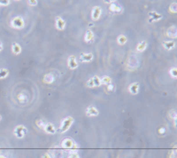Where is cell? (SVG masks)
Instances as JSON below:
<instances>
[{"mask_svg":"<svg viewBox=\"0 0 177 158\" xmlns=\"http://www.w3.org/2000/svg\"><path fill=\"white\" fill-rule=\"evenodd\" d=\"M74 122H75V119H74L73 116H66V117H65L61 121L60 125H59V129L57 130V132H59V133H65V132H66L71 128V126L73 125Z\"/></svg>","mask_w":177,"mask_h":158,"instance_id":"6da1fadb","label":"cell"},{"mask_svg":"<svg viewBox=\"0 0 177 158\" xmlns=\"http://www.w3.org/2000/svg\"><path fill=\"white\" fill-rule=\"evenodd\" d=\"M25 26L24 19L21 16H16L11 20V27L15 29H21Z\"/></svg>","mask_w":177,"mask_h":158,"instance_id":"7a4b0ae2","label":"cell"},{"mask_svg":"<svg viewBox=\"0 0 177 158\" xmlns=\"http://www.w3.org/2000/svg\"><path fill=\"white\" fill-rule=\"evenodd\" d=\"M28 133V129L26 126L20 125H17L14 130H13V134L16 138L18 139H22L24 138Z\"/></svg>","mask_w":177,"mask_h":158,"instance_id":"3957f363","label":"cell"},{"mask_svg":"<svg viewBox=\"0 0 177 158\" xmlns=\"http://www.w3.org/2000/svg\"><path fill=\"white\" fill-rule=\"evenodd\" d=\"M61 147L65 149H77L79 148V146L72 139L66 138L62 140Z\"/></svg>","mask_w":177,"mask_h":158,"instance_id":"277c9868","label":"cell"},{"mask_svg":"<svg viewBox=\"0 0 177 158\" xmlns=\"http://www.w3.org/2000/svg\"><path fill=\"white\" fill-rule=\"evenodd\" d=\"M101 80L100 77L97 76H94L92 77H91L86 83V86L88 87V88H97V87L101 86Z\"/></svg>","mask_w":177,"mask_h":158,"instance_id":"5b68a950","label":"cell"},{"mask_svg":"<svg viewBox=\"0 0 177 158\" xmlns=\"http://www.w3.org/2000/svg\"><path fill=\"white\" fill-rule=\"evenodd\" d=\"M163 18V15L156 11H151L149 13V22H156L160 21Z\"/></svg>","mask_w":177,"mask_h":158,"instance_id":"8992f818","label":"cell"},{"mask_svg":"<svg viewBox=\"0 0 177 158\" xmlns=\"http://www.w3.org/2000/svg\"><path fill=\"white\" fill-rule=\"evenodd\" d=\"M67 67L71 70H75L78 68V62L75 55H71L67 59Z\"/></svg>","mask_w":177,"mask_h":158,"instance_id":"52a82bcc","label":"cell"},{"mask_svg":"<svg viewBox=\"0 0 177 158\" xmlns=\"http://www.w3.org/2000/svg\"><path fill=\"white\" fill-rule=\"evenodd\" d=\"M85 114L87 116H90V117H96L99 115V111L98 109L95 107V106H88L86 109Z\"/></svg>","mask_w":177,"mask_h":158,"instance_id":"ba28073f","label":"cell"},{"mask_svg":"<svg viewBox=\"0 0 177 158\" xmlns=\"http://www.w3.org/2000/svg\"><path fill=\"white\" fill-rule=\"evenodd\" d=\"M94 59V55L91 52H82L80 55V61L82 63H88L92 61Z\"/></svg>","mask_w":177,"mask_h":158,"instance_id":"9c48e42d","label":"cell"},{"mask_svg":"<svg viewBox=\"0 0 177 158\" xmlns=\"http://www.w3.org/2000/svg\"><path fill=\"white\" fill-rule=\"evenodd\" d=\"M101 14H102L101 7L98 6H96L92 8V11H91V19L93 21H98Z\"/></svg>","mask_w":177,"mask_h":158,"instance_id":"30bf717a","label":"cell"},{"mask_svg":"<svg viewBox=\"0 0 177 158\" xmlns=\"http://www.w3.org/2000/svg\"><path fill=\"white\" fill-rule=\"evenodd\" d=\"M140 91V84L137 82H134L131 83L129 86V92L132 94V95H136L139 93Z\"/></svg>","mask_w":177,"mask_h":158,"instance_id":"8fae6325","label":"cell"},{"mask_svg":"<svg viewBox=\"0 0 177 158\" xmlns=\"http://www.w3.org/2000/svg\"><path fill=\"white\" fill-rule=\"evenodd\" d=\"M55 28L60 31H62L66 29V22L59 16L56 17V19H55Z\"/></svg>","mask_w":177,"mask_h":158,"instance_id":"7c38bea8","label":"cell"},{"mask_svg":"<svg viewBox=\"0 0 177 158\" xmlns=\"http://www.w3.org/2000/svg\"><path fill=\"white\" fill-rule=\"evenodd\" d=\"M167 36L172 39H175L177 38V28L175 25H172L167 30Z\"/></svg>","mask_w":177,"mask_h":158,"instance_id":"4fadbf2b","label":"cell"},{"mask_svg":"<svg viewBox=\"0 0 177 158\" xmlns=\"http://www.w3.org/2000/svg\"><path fill=\"white\" fill-rule=\"evenodd\" d=\"M109 10H110V12H112V13H117V14L121 13L122 11H123L122 7H121L120 6H119L118 4H116L114 1H112V2H111V4H110V6H109Z\"/></svg>","mask_w":177,"mask_h":158,"instance_id":"5bb4252c","label":"cell"},{"mask_svg":"<svg viewBox=\"0 0 177 158\" xmlns=\"http://www.w3.org/2000/svg\"><path fill=\"white\" fill-rule=\"evenodd\" d=\"M11 50H12V52L14 55H19V54H21L22 48H21V45L20 44H18L17 42H13L12 44Z\"/></svg>","mask_w":177,"mask_h":158,"instance_id":"9a60e30c","label":"cell"},{"mask_svg":"<svg viewBox=\"0 0 177 158\" xmlns=\"http://www.w3.org/2000/svg\"><path fill=\"white\" fill-rule=\"evenodd\" d=\"M43 82L46 84H51L55 82V76L51 73H47L44 76Z\"/></svg>","mask_w":177,"mask_h":158,"instance_id":"2e32d148","label":"cell"},{"mask_svg":"<svg viewBox=\"0 0 177 158\" xmlns=\"http://www.w3.org/2000/svg\"><path fill=\"white\" fill-rule=\"evenodd\" d=\"M44 131L48 134H55L57 132L55 126L53 125L51 123H46V125L44 128Z\"/></svg>","mask_w":177,"mask_h":158,"instance_id":"e0dca14e","label":"cell"},{"mask_svg":"<svg viewBox=\"0 0 177 158\" xmlns=\"http://www.w3.org/2000/svg\"><path fill=\"white\" fill-rule=\"evenodd\" d=\"M163 47L167 51H171L175 48V42L174 40H167L163 42Z\"/></svg>","mask_w":177,"mask_h":158,"instance_id":"ac0fdd59","label":"cell"},{"mask_svg":"<svg viewBox=\"0 0 177 158\" xmlns=\"http://www.w3.org/2000/svg\"><path fill=\"white\" fill-rule=\"evenodd\" d=\"M94 40V33L91 30H88L85 33V36H84V41L86 43H91Z\"/></svg>","mask_w":177,"mask_h":158,"instance_id":"d6986e66","label":"cell"},{"mask_svg":"<svg viewBox=\"0 0 177 158\" xmlns=\"http://www.w3.org/2000/svg\"><path fill=\"white\" fill-rule=\"evenodd\" d=\"M147 48V42L146 41H141L137 44L136 45V51L139 52H143L146 50Z\"/></svg>","mask_w":177,"mask_h":158,"instance_id":"ffe728a7","label":"cell"},{"mask_svg":"<svg viewBox=\"0 0 177 158\" xmlns=\"http://www.w3.org/2000/svg\"><path fill=\"white\" fill-rule=\"evenodd\" d=\"M128 42V38L125 36V35H119L118 38H117V44L120 45H126Z\"/></svg>","mask_w":177,"mask_h":158,"instance_id":"44dd1931","label":"cell"},{"mask_svg":"<svg viewBox=\"0 0 177 158\" xmlns=\"http://www.w3.org/2000/svg\"><path fill=\"white\" fill-rule=\"evenodd\" d=\"M9 76V70L6 68H0V80L5 79Z\"/></svg>","mask_w":177,"mask_h":158,"instance_id":"7402d4cb","label":"cell"},{"mask_svg":"<svg viewBox=\"0 0 177 158\" xmlns=\"http://www.w3.org/2000/svg\"><path fill=\"white\" fill-rule=\"evenodd\" d=\"M100 80H101V84L102 85H105V86L113 83L112 78L109 76H104L102 78H100Z\"/></svg>","mask_w":177,"mask_h":158,"instance_id":"603a6c76","label":"cell"},{"mask_svg":"<svg viewBox=\"0 0 177 158\" xmlns=\"http://www.w3.org/2000/svg\"><path fill=\"white\" fill-rule=\"evenodd\" d=\"M17 99H18V101H19L20 103H22V104H24L28 101V96L24 93H21L18 94Z\"/></svg>","mask_w":177,"mask_h":158,"instance_id":"cb8c5ba5","label":"cell"},{"mask_svg":"<svg viewBox=\"0 0 177 158\" xmlns=\"http://www.w3.org/2000/svg\"><path fill=\"white\" fill-rule=\"evenodd\" d=\"M35 125H37V126L41 129V130H44L45 125H46V123L43 120V119H37V121H35Z\"/></svg>","mask_w":177,"mask_h":158,"instance_id":"d4e9b609","label":"cell"},{"mask_svg":"<svg viewBox=\"0 0 177 158\" xmlns=\"http://www.w3.org/2000/svg\"><path fill=\"white\" fill-rule=\"evenodd\" d=\"M169 75L173 79H176L177 78V68L175 67L169 69Z\"/></svg>","mask_w":177,"mask_h":158,"instance_id":"484cf974","label":"cell"},{"mask_svg":"<svg viewBox=\"0 0 177 158\" xmlns=\"http://www.w3.org/2000/svg\"><path fill=\"white\" fill-rule=\"evenodd\" d=\"M115 91V85L112 83L108 85H106V88H105V92L107 93H112Z\"/></svg>","mask_w":177,"mask_h":158,"instance_id":"4316f807","label":"cell"},{"mask_svg":"<svg viewBox=\"0 0 177 158\" xmlns=\"http://www.w3.org/2000/svg\"><path fill=\"white\" fill-rule=\"evenodd\" d=\"M169 12L172 13H177V3L176 2H173L170 6H169Z\"/></svg>","mask_w":177,"mask_h":158,"instance_id":"83f0119b","label":"cell"},{"mask_svg":"<svg viewBox=\"0 0 177 158\" xmlns=\"http://www.w3.org/2000/svg\"><path fill=\"white\" fill-rule=\"evenodd\" d=\"M168 115H169V117H170L171 119H173L174 121H175V120L177 119V113H176L175 109H171V110L169 111Z\"/></svg>","mask_w":177,"mask_h":158,"instance_id":"f1b7e54d","label":"cell"},{"mask_svg":"<svg viewBox=\"0 0 177 158\" xmlns=\"http://www.w3.org/2000/svg\"><path fill=\"white\" fill-rule=\"evenodd\" d=\"M158 132L159 135H165L167 133V128L164 127V126H161L160 128L158 130Z\"/></svg>","mask_w":177,"mask_h":158,"instance_id":"f546056e","label":"cell"},{"mask_svg":"<svg viewBox=\"0 0 177 158\" xmlns=\"http://www.w3.org/2000/svg\"><path fill=\"white\" fill-rule=\"evenodd\" d=\"M68 158H81V157L76 152H70L68 155Z\"/></svg>","mask_w":177,"mask_h":158,"instance_id":"4dcf8cb0","label":"cell"},{"mask_svg":"<svg viewBox=\"0 0 177 158\" xmlns=\"http://www.w3.org/2000/svg\"><path fill=\"white\" fill-rule=\"evenodd\" d=\"M10 0H0V6H6L10 5Z\"/></svg>","mask_w":177,"mask_h":158,"instance_id":"1f68e13d","label":"cell"},{"mask_svg":"<svg viewBox=\"0 0 177 158\" xmlns=\"http://www.w3.org/2000/svg\"><path fill=\"white\" fill-rule=\"evenodd\" d=\"M37 3H38L37 0H28V4L30 6H35L37 5Z\"/></svg>","mask_w":177,"mask_h":158,"instance_id":"d6a6232c","label":"cell"},{"mask_svg":"<svg viewBox=\"0 0 177 158\" xmlns=\"http://www.w3.org/2000/svg\"><path fill=\"white\" fill-rule=\"evenodd\" d=\"M169 158H176V148H174L173 150H171L169 154Z\"/></svg>","mask_w":177,"mask_h":158,"instance_id":"836d02e7","label":"cell"},{"mask_svg":"<svg viewBox=\"0 0 177 158\" xmlns=\"http://www.w3.org/2000/svg\"><path fill=\"white\" fill-rule=\"evenodd\" d=\"M42 158H51V157H50V155L48 153H45V154H44V155H43Z\"/></svg>","mask_w":177,"mask_h":158,"instance_id":"e575fe53","label":"cell"},{"mask_svg":"<svg viewBox=\"0 0 177 158\" xmlns=\"http://www.w3.org/2000/svg\"><path fill=\"white\" fill-rule=\"evenodd\" d=\"M3 49H4V45H3V43L0 41V52H2L3 51Z\"/></svg>","mask_w":177,"mask_h":158,"instance_id":"d590c367","label":"cell"},{"mask_svg":"<svg viewBox=\"0 0 177 158\" xmlns=\"http://www.w3.org/2000/svg\"><path fill=\"white\" fill-rule=\"evenodd\" d=\"M0 158H6V157L4 156V155H0Z\"/></svg>","mask_w":177,"mask_h":158,"instance_id":"8d00e7d4","label":"cell"},{"mask_svg":"<svg viewBox=\"0 0 177 158\" xmlns=\"http://www.w3.org/2000/svg\"><path fill=\"white\" fill-rule=\"evenodd\" d=\"M2 120V116H1V115H0V121Z\"/></svg>","mask_w":177,"mask_h":158,"instance_id":"74e56055","label":"cell"}]
</instances>
